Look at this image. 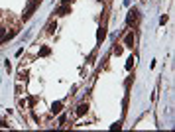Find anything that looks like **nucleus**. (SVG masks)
Listing matches in <instances>:
<instances>
[{
    "mask_svg": "<svg viewBox=\"0 0 175 132\" xmlns=\"http://www.w3.org/2000/svg\"><path fill=\"white\" fill-rule=\"evenodd\" d=\"M38 0H30L28 2V6H26V10H24V14H22V20H30L31 18V14L35 12V8H38Z\"/></svg>",
    "mask_w": 175,
    "mask_h": 132,
    "instance_id": "f257e3e1",
    "label": "nucleus"
},
{
    "mask_svg": "<svg viewBox=\"0 0 175 132\" xmlns=\"http://www.w3.org/2000/svg\"><path fill=\"white\" fill-rule=\"evenodd\" d=\"M138 20H140V14H138V10H136V8H132L130 12H128V16H126V24H128L130 28H132V26H136V24H138Z\"/></svg>",
    "mask_w": 175,
    "mask_h": 132,
    "instance_id": "f03ea898",
    "label": "nucleus"
},
{
    "mask_svg": "<svg viewBox=\"0 0 175 132\" xmlns=\"http://www.w3.org/2000/svg\"><path fill=\"white\" fill-rule=\"evenodd\" d=\"M55 14H57V16H67V14H71V4H61V6L55 10Z\"/></svg>",
    "mask_w": 175,
    "mask_h": 132,
    "instance_id": "7ed1b4c3",
    "label": "nucleus"
},
{
    "mask_svg": "<svg viewBox=\"0 0 175 132\" xmlns=\"http://www.w3.org/2000/svg\"><path fill=\"white\" fill-rule=\"evenodd\" d=\"M134 41H136V38H134V30H130L128 34H126V38H124V45H126V47H134Z\"/></svg>",
    "mask_w": 175,
    "mask_h": 132,
    "instance_id": "20e7f679",
    "label": "nucleus"
},
{
    "mask_svg": "<svg viewBox=\"0 0 175 132\" xmlns=\"http://www.w3.org/2000/svg\"><path fill=\"white\" fill-rule=\"evenodd\" d=\"M55 30H57V22H55V20H49V24H47V28H45V34L47 36H53Z\"/></svg>",
    "mask_w": 175,
    "mask_h": 132,
    "instance_id": "39448f33",
    "label": "nucleus"
},
{
    "mask_svg": "<svg viewBox=\"0 0 175 132\" xmlns=\"http://www.w3.org/2000/svg\"><path fill=\"white\" fill-rule=\"evenodd\" d=\"M87 113H89V103H81L77 107V117H85Z\"/></svg>",
    "mask_w": 175,
    "mask_h": 132,
    "instance_id": "423d86ee",
    "label": "nucleus"
},
{
    "mask_svg": "<svg viewBox=\"0 0 175 132\" xmlns=\"http://www.w3.org/2000/svg\"><path fill=\"white\" fill-rule=\"evenodd\" d=\"M16 34H18V30H12V32H10V34L6 32V34H4V38L0 40V44H8L10 40H14V38H16Z\"/></svg>",
    "mask_w": 175,
    "mask_h": 132,
    "instance_id": "0eeeda50",
    "label": "nucleus"
},
{
    "mask_svg": "<svg viewBox=\"0 0 175 132\" xmlns=\"http://www.w3.org/2000/svg\"><path fill=\"white\" fill-rule=\"evenodd\" d=\"M61 110H63V103L61 101H57V103L51 104V114H59Z\"/></svg>",
    "mask_w": 175,
    "mask_h": 132,
    "instance_id": "6e6552de",
    "label": "nucleus"
},
{
    "mask_svg": "<svg viewBox=\"0 0 175 132\" xmlns=\"http://www.w3.org/2000/svg\"><path fill=\"white\" fill-rule=\"evenodd\" d=\"M104 38H106V28H104V26H100L98 32H97V40H98V41H102Z\"/></svg>",
    "mask_w": 175,
    "mask_h": 132,
    "instance_id": "1a4fd4ad",
    "label": "nucleus"
},
{
    "mask_svg": "<svg viewBox=\"0 0 175 132\" xmlns=\"http://www.w3.org/2000/svg\"><path fill=\"white\" fill-rule=\"evenodd\" d=\"M134 63H136V59H134V55H132V57H128V61H126V69H132V67H134Z\"/></svg>",
    "mask_w": 175,
    "mask_h": 132,
    "instance_id": "9d476101",
    "label": "nucleus"
},
{
    "mask_svg": "<svg viewBox=\"0 0 175 132\" xmlns=\"http://www.w3.org/2000/svg\"><path fill=\"white\" fill-rule=\"evenodd\" d=\"M122 51H124V47H122L120 44L114 45V55H122Z\"/></svg>",
    "mask_w": 175,
    "mask_h": 132,
    "instance_id": "9b49d317",
    "label": "nucleus"
},
{
    "mask_svg": "<svg viewBox=\"0 0 175 132\" xmlns=\"http://www.w3.org/2000/svg\"><path fill=\"white\" fill-rule=\"evenodd\" d=\"M49 53H51L49 47H41V49H40V55H41V57H45V55H49Z\"/></svg>",
    "mask_w": 175,
    "mask_h": 132,
    "instance_id": "f8f14e48",
    "label": "nucleus"
},
{
    "mask_svg": "<svg viewBox=\"0 0 175 132\" xmlns=\"http://www.w3.org/2000/svg\"><path fill=\"white\" fill-rule=\"evenodd\" d=\"M18 107H20V110H24V109H26V101H22V99H18Z\"/></svg>",
    "mask_w": 175,
    "mask_h": 132,
    "instance_id": "ddd939ff",
    "label": "nucleus"
},
{
    "mask_svg": "<svg viewBox=\"0 0 175 132\" xmlns=\"http://www.w3.org/2000/svg\"><path fill=\"white\" fill-rule=\"evenodd\" d=\"M94 57H97V51H93V53L89 55V63H94Z\"/></svg>",
    "mask_w": 175,
    "mask_h": 132,
    "instance_id": "4468645a",
    "label": "nucleus"
},
{
    "mask_svg": "<svg viewBox=\"0 0 175 132\" xmlns=\"http://www.w3.org/2000/svg\"><path fill=\"white\" fill-rule=\"evenodd\" d=\"M65 120H67V117H65V114H61V117H59V124L63 126V124H65Z\"/></svg>",
    "mask_w": 175,
    "mask_h": 132,
    "instance_id": "2eb2a0df",
    "label": "nucleus"
},
{
    "mask_svg": "<svg viewBox=\"0 0 175 132\" xmlns=\"http://www.w3.org/2000/svg\"><path fill=\"white\" fill-rule=\"evenodd\" d=\"M120 126H122V124H120V122H114V124H112V126H110V130H116V128H118V130H120Z\"/></svg>",
    "mask_w": 175,
    "mask_h": 132,
    "instance_id": "dca6fc26",
    "label": "nucleus"
},
{
    "mask_svg": "<svg viewBox=\"0 0 175 132\" xmlns=\"http://www.w3.org/2000/svg\"><path fill=\"white\" fill-rule=\"evenodd\" d=\"M26 77H28V71L22 69V71H20V79H26Z\"/></svg>",
    "mask_w": 175,
    "mask_h": 132,
    "instance_id": "f3484780",
    "label": "nucleus"
},
{
    "mask_svg": "<svg viewBox=\"0 0 175 132\" xmlns=\"http://www.w3.org/2000/svg\"><path fill=\"white\" fill-rule=\"evenodd\" d=\"M4 34H6V28H0V40L4 38Z\"/></svg>",
    "mask_w": 175,
    "mask_h": 132,
    "instance_id": "a211bd4d",
    "label": "nucleus"
},
{
    "mask_svg": "<svg viewBox=\"0 0 175 132\" xmlns=\"http://www.w3.org/2000/svg\"><path fill=\"white\" fill-rule=\"evenodd\" d=\"M75 0H61V4H73Z\"/></svg>",
    "mask_w": 175,
    "mask_h": 132,
    "instance_id": "6ab92c4d",
    "label": "nucleus"
},
{
    "mask_svg": "<svg viewBox=\"0 0 175 132\" xmlns=\"http://www.w3.org/2000/svg\"><path fill=\"white\" fill-rule=\"evenodd\" d=\"M6 126H8V124L4 122V120H0V128H6Z\"/></svg>",
    "mask_w": 175,
    "mask_h": 132,
    "instance_id": "aec40b11",
    "label": "nucleus"
},
{
    "mask_svg": "<svg viewBox=\"0 0 175 132\" xmlns=\"http://www.w3.org/2000/svg\"><path fill=\"white\" fill-rule=\"evenodd\" d=\"M97 2H104V0H97Z\"/></svg>",
    "mask_w": 175,
    "mask_h": 132,
    "instance_id": "412c9836",
    "label": "nucleus"
},
{
    "mask_svg": "<svg viewBox=\"0 0 175 132\" xmlns=\"http://www.w3.org/2000/svg\"><path fill=\"white\" fill-rule=\"evenodd\" d=\"M38 2H41V0H38Z\"/></svg>",
    "mask_w": 175,
    "mask_h": 132,
    "instance_id": "4be33fe9",
    "label": "nucleus"
}]
</instances>
